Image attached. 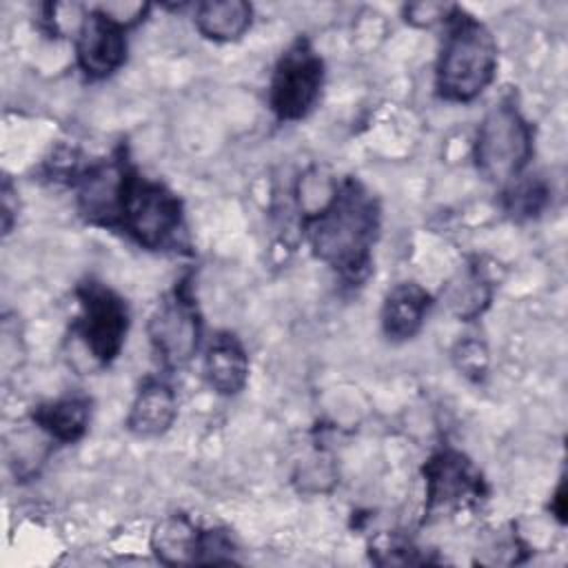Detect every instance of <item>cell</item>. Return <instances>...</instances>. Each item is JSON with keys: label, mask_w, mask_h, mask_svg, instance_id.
<instances>
[{"label": "cell", "mask_w": 568, "mask_h": 568, "mask_svg": "<svg viewBox=\"0 0 568 568\" xmlns=\"http://www.w3.org/2000/svg\"><path fill=\"white\" fill-rule=\"evenodd\" d=\"M377 231V209L357 186H346L320 213L313 229L317 255L344 273L359 271Z\"/></svg>", "instance_id": "6da1fadb"}, {"label": "cell", "mask_w": 568, "mask_h": 568, "mask_svg": "<svg viewBox=\"0 0 568 568\" xmlns=\"http://www.w3.org/2000/svg\"><path fill=\"white\" fill-rule=\"evenodd\" d=\"M495 67L497 44L490 31L473 18H459L442 49L437 87L444 98L468 102L488 87Z\"/></svg>", "instance_id": "7a4b0ae2"}, {"label": "cell", "mask_w": 568, "mask_h": 568, "mask_svg": "<svg viewBox=\"0 0 568 568\" xmlns=\"http://www.w3.org/2000/svg\"><path fill=\"white\" fill-rule=\"evenodd\" d=\"M532 151L530 126L510 104L495 106L477 131L475 160L490 182H508L519 175Z\"/></svg>", "instance_id": "3957f363"}, {"label": "cell", "mask_w": 568, "mask_h": 568, "mask_svg": "<svg viewBox=\"0 0 568 568\" xmlns=\"http://www.w3.org/2000/svg\"><path fill=\"white\" fill-rule=\"evenodd\" d=\"M120 222L142 246L162 248L180 231V202L160 184L129 180Z\"/></svg>", "instance_id": "277c9868"}, {"label": "cell", "mask_w": 568, "mask_h": 568, "mask_svg": "<svg viewBox=\"0 0 568 568\" xmlns=\"http://www.w3.org/2000/svg\"><path fill=\"white\" fill-rule=\"evenodd\" d=\"M322 87V60L311 47L297 42L275 67L271 106L282 120H300L311 111Z\"/></svg>", "instance_id": "5b68a950"}, {"label": "cell", "mask_w": 568, "mask_h": 568, "mask_svg": "<svg viewBox=\"0 0 568 568\" xmlns=\"http://www.w3.org/2000/svg\"><path fill=\"white\" fill-rule=\"evenodd\" d=\"M82 322L80 331L91 355L100 362H111L126 335V306L124 302L100 284H89L80 293Z\"/></svg>", "instance_id": "8992f818"}, {"label": "cell", "mask_w": 568, "mask_h": 568, "mask_svg": "<svg viewBox=\"0 0 568 568\" xmlns=\"http://www.w3.org/2000/svg\"><path fill=\"white\" fill-rule=\"evenodd\" d=\"M149 335L169 366L186 364L193 357L200 337V322L193 304L182 295L162 302L149 322Z\"/></svg>", "instance_id": "52a82bcc"}, {"label": "cell", "mask_w": 568, "mask_h": 568, "mask_svg": "<svg viewBox=\"0 0 568 568\" xmlns=\"http://www.w3.org/2000/svg\"><path fill=\"white\" fill-rule=\"evenodd\" d=\"M124 53L126 42L122 27L111 22L100 11L84 16L78 29V62L89 75H109L124 62Z\"/></svg>", "instance_id": "ba28073f"}, {"label": "cell", "mask_w": 568, "mask_h": 568, "mask_svg": "<svg viewBox=\"0 0 568 568\" xmlns=\"http://www.w3.org/2000/svg\"><path fill=\"white\" fill-rule=\"evenodd\" d=\"M428 508H450L479 490L477 475L470 464L455 453L437 455L426 468Z\"/></svg>", "instance_id": "9c48e42d"}, {"label": "cell", "mask_w": 568, "mask_h": 568, "mask_svg": "<svg viewBox=\"0 0 568 568\" xmlns=\"http://www.w3.org/2000/svg\"><path fill=\"white\" fill-rule=\"evenodd\" d=\"M129 178L120 166L104 164L89 171L80 186V206L95 222L111 224L122 217Z\"/></svg>", "instance_id": "30bf717a"}, {"label": "cell", "mask_w": 568, "mask_h": 568, "mask_svg": "<svg viewBox=\"0 0 568 568\" xmlns=\"http://www.w3.org/2000/svg\"><path fill=\"white\" fill-rule=\"evenodd\" d=\"M204 541L206 532L202 535L182 517L164 519L151 537V546L164 564H195L204 561Z\"/></svg>", "instance_id": "8fae6325"}, {"label": "cell", "mask_w": 568, "mask_h": 568, "mask_svg": "<svg viewBox=\"0 0 568 568\" xmlns=\"http://www.w3.org/2000/svg\"><path fill=\"white\" fill-rule=\"evenodd\" d=\"M175 395L160 382L146 384L129 413V428L140 437L162 435L175 419Z\"/></svg>", "instance_id": "7c38bea8"}, {"label": "cell", "mask_w": 568, "mask_h": 568, "mask_svg": "<svg viewBox=\"0 0 568 568\" xmlns=\"http://www.w3.org/2000/svg\"><path fill=\"white\" fill-rule=\"evenodd\" d=\"M204 366L211 386L222 395L237 393L248 375L246 353L240 346V342L231 335H220L213 339Z\"/></svg>", "instance_id": "4fadbf2b"}, {"label": "cell", "mask_w": 568, "mask_h": 568, "mask_svg": "<svg viewBox=\"0 0 568 568\" xmlns=\"http://www.w3.org/2000/svg\"><path fill=\"white\" fill-rule=\"evenodd\" d=\"M428 308V295L417 284L395 286L384 302V328L395 339L410 337Z\"/></svg>", "instance_id": "5bb4252c"}, {"label": "cell", "mask_w": 568, "mask_h": 568, "mask_svg": "<svg viewBox=\"0 0 568 568\" xmlns=\"http://www.w3.org/2000/svg\"><path fill=\"white\" fill-rule=\"evenodd\" d=\"M195 24L206 38L220 42L235 40L251 24V7L242 0L202 2L195 11Z\"/></svg>", "instance_id": "9a60e30c"}, {"label": "cell", "mask_w": 568, "mask_h": 568, "mask_svg": "<svg viewBox=\"0 0 568 568\" xmlns=\"http://www.w3.org/2000/svg\"><path fill=\"white\" fill-rule=\"evenodd\" d=\"M38 424L49 430L55 439L73 442L78 439L89 422V404L80 397H64L53 404L38 408Z\"/></svg>", "instance_id": "2e32d148"}, {"label": "cell", "mask_w": 568, "mask_h": 568, "mask_svg": "<svg viewBox=\"0 0 568 568\" xmlns=\"http://www.w3.org/2000/svg\"><path fill=\"white\" fill-rule=\"evenodd\" d=\"M486 300H488L486 284L477 275L462 277V284H455L450 291V304L455 313H459L462 317L477 315L486 304Z\"/></svg>", "instance_id": "e0dca14e"}, {"label": "cell", "mask_w": 568, "mask_h": 568, "mask_svg": "<svg viewBox=\"0 0 568 568\" xmlns=\"http://www.w3.org/2000/svg\"><path fill=\"white\" fill-rule=\"evenodd\" d=\"M453 13V4L446 2H417L408 4L404 16L415 27H433L439 20H446Z\"/></svg>", "instance_id": "ac0fdd59"}, {"label": "cell", "mask_w": 568, "mask_h": 568, "mask_svg": "<svg viewBox=\"0 0 568 568\" xmlns=\"http://www.w3.org/2000/svg\"><path fill=\"white\" fill-rule=\"evenodd\" d=\"M146 11V4L140 2H106L100 7V13L106 16L111 22H115L118 27H129L133 22L140 20V16Z\"/></svg>", "instance_id": "d6986e66"}, {"label": "cell", "mask_w": 568, "mask_h": 568, "mask_svg": "<svg viewBox=\"0 0 568 568\" xmlns=\"http://www.w3.org/2000/svg\"><path fill=\"white\" fill-rule=\"evenodd\" d=\"M457 359H459V368L470 371V373H477V371H481L484 364H486V351H484V346L477 344V342H466V344L459 348Z\"/></svg>", "instance_id": "ffe728a7"}]
</instances>
